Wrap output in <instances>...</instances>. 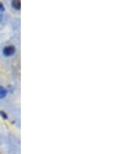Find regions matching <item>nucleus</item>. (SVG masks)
Masks as SVG:
<instances>
[{"instance_id": "obj_1", "label": "nucleus", "mask_w": 139, "mask_h": 154, "mask_svg": "<svg viewBox=\"0 0 139 154\" xmlns=\"http://www.w3.org/2000/svg\"><path fill=\"white\" fill-rule=\"evenodd\" d=\"M16 49L13 46H7L3 49V55L6 56H10V55H13Z\"/></svg>"}, {"instance_id": "obj_2", "label": "nucleus", "mask_w": 139, "mask_h": 154, "mask_svg": "<svg viewBox=\"0 0 139 154\" xmlns=\"http://www.w3.org/2000/svg\"><path fill=\"white\" fill-rule=\"evenodd\" d=\"M12 6H13V7L14 8V9H16V10H20L21 4H20V2H19V1H18V0L13 1V2H12Z\"/></svg>"}, {"instance_id": "obj_3", "label": "nucleus", "mask_w": 139, "mask_h": 154, "mask_svg": "<svg viewBox=\"0 0 139 154\" xmlns=\"http://www.w3.org/2000/svg\"><path fill=\"white\" fill-rule=\"evenodd\" d=\"M6 94H7V91H6V89L2 87H0V99L5 97Z\"/></svg>"}, {"instance_id": "obj_4", "label": "nucleus", "mask_w": 139, "mask_h": 154, "mask_svg": "<svg viewBox=\"0 0 139 154\" xmlns=\"http://www.w3.org/2000/svg\"><path fill=\"white\" fill-rule=\"evenodd\" d=\"M0 116H2L4 119H7V115H6V113L4 111H0Z\"/></svg>"}, {"instance_id": "obj_5", "label": "nucleus", "mask_w": 139, "mask_h": 154, "mask_svg": "<svg viewBox=\"0 0 139 154\" xmlns=\"http://www.w3.org/2000/svg\"><path fill=\"white\" fill-rule=\"evenodd\" d=\"M5 10V8H4V6L2 3H0V11H4Z\"/></svg>"}, {"instance_id": "obj_6", "label": "nucleus", "mask_w": 139, "mask_h": 154, "mask_svg": "<svg viewBox=\"0 0 139 154\" xmlns=\"http://www.w3.org/2000/svg\"><path fill=\"white\" fill-rule=\"evenodd\" d=\"M2 13H0V21H1V20H2Z\"/></svg>"}]
</instances>
